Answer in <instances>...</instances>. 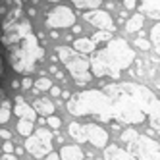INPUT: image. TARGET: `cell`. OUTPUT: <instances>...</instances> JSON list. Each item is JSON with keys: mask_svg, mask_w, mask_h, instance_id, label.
Listing matches in <instances>:
<instances>
[{"mask_svg": "<svg viewBox=\"0 0 160 160\" xmlns=\"http://www.w3.org/2000/svg\"><path fill=\"white\" fill-rule=\"evenodd\" d=\"M135 47L141 48V50H148V48H151V41H147V39H143V37H137V39H135Z\"/></svg>", "mask_w": 160, "mask_h": 160, "instance_id": "cell-25", "label": "cell"}, {"mask_svg": "<svg viewBox=\"0 0 160 160\" xmlns=\"http://www.w3.org/2000/svg\"><path fill=\"white\" fill-rule=\"evenodd\" d=\"M21 89H25V91L33 89V81H31V77H23V79H21Z\"/></svg>", "mask_w": 160, "mask_h": 160, "instance_id": "cell-28", "label": "cell"}, {"mask_svg": "<svg viewBox=\"0 0 160 160\" xmlns=\"http://www.w3.org/2000/svg\"><path fill=\"white\" fill-rule=\"evenodd\" d=\"M156 87H158V89H160V83H156Z\"/></svg>", "mask_w": 160, "mask_h": 160, "instance_id": "cell-42", "label": "cell"}, {"mask_svg": "<svg viewBox=\"0 0 160 160\" xmlns=\"http://www.w3.org/2000/svg\"><path fill=\"white\" fill-rule=\"evenodd\" d=\"M47 25L52 29H66L75 25V14L68 6H56L47 14Z\"/></svg>", "mask_w": 160, "mask_h": 160, "instance_id": "cell-6", "label": "cell"}, {"mask_svg": "<svg viewBox=\"0 0 160 160\" xmlns=\"http://www.w3.org/2000/svg\"><path fill=\"white\" fill-rule=\"evenodd\" d=\"M47 2H60V0H47Z\"/></svg>", "mask_w": 160, "mask_h": 160, "instance_id": "cell-40", "label": "cell"}, {"mask_svg": "<svg viewBox=\"0 0 160 160\" xmlns=\"http://www.w3.org/2000/svg\"><path fill=\"white\" fill-rule=\"evenodd\" d=\"M83 135L85 143H91L95 148L108 147V131L98 123H83Z\"/></svg>", "mask_w": 160, "mask_h": 160, "instance_id": "cell-7", "label": "cell"}, {"mask_svg": "<svg viewBox=\"0 0 160 160\" xmlns=\"http://www.w3.org/2000/svg\"><path fill=\"white\" fill-rule=\"evenodd\" d=\"M54 50L77 87H85L91 83V79L95 77L91 72V60H87L83 54H79L73 47H56Z\"/></svg>", "mask_w": 160, "mask_h": 160, "instance_id": "cell-3", "label": "cell"}, {"mask_svg": "<svg viewBox=\"0 0 160 160\" xmlns=\"http://www.w3.org/2000/svg\"><path fill=\"white\" fill-rule=\"evenodd\" d=\"M158 143H160V141H158Z\"/></svg>", "mask_w": 160, "mask_h": 160, "instance_id": "cell-43", "label": "cell"}, {"mask_svg": "<svg viewBox=\"0 0 160 160\" xmlns=\"http://www.w3.org/2000/svg\"><path fill=\"white\" fill-rule=\"evenodd\" d=\"M68 133H70L73 139L79 143V145H83L85 143V135H83V123H77V122H73V123H70L68 125Z\"/></svg>", "mask_w": 160, "mask_h": 160, "instance_id": "cell-17", "label": "cell"}, {"mask_svg": "<svg viewBox=\"0 0 160 160\" xmlns=\"http://www.w3.org/2000/svg\"><path fill=\"white\" fill-rule=\"evenodd\" d=\"M14 114V108L10 106V102H8V98H4L2 100V108H0V122L2 123H8V120H10V116Z\"/></svg>", "mask_w": 160, "mask_h": 160, "instance_id": "cell-19", "label": "cell"}, {"mask_svg": "<svg viewBox=\"0 0 160 160\" xmlns=\"http://www.w3.org/2000/svg\"><path fill=\"white\" fill-rule=\"evenodd\" d=\"M122 4L125 6V10H135V8H139V6H137V0H122Z\"/></svg>", "mask_w": 160, "mask_h": 160, "instance_id": "cell-27", "label": "cell"}, {"mask_svg": "<svg viewBox=\"0 0 160 160\" xmlns=\"http://www.w3.org/2000/svg\"><path fill=\"white\" fill-rule=\"evenodd\" d=\"M2 160H18V154H16V152H12V154L4 152V154H2Z\"/></svg>", "mask_w": 160, "mask_h": 160, "instance_id": "cell-31", "label": "cell"}, {"mask_svg": "<svg viewBox=\"0 0 160 160\" xmlns=\"http://www.w3.org/2000/svg\"><path fill=\"white\" fill-rule=\"evenodd\" d=\"M83 151L79 145H62L60 148V158L62 160H83Z\"/></svg>", "mask_w": 160, "mask_h": 160, "instance_id": "cell-14", "label": "cell"}, {"mask_svg": "<svg viewBox=\"0 0 160 160\" xmlns=\"http://www.w3.org/2000/svg\"><path fill=\"white\" fill-rule=\"evenodd\" d=\"M156 56L160 58V47H156Z\"/></svg>", "mask_w": 160, "mask_h": 160, "instance_id": "cell-39", "label": "cell"}, {"mask_svg": "<svg viewBox=\"0 0 160 160\" xmlns=\"http://www.w3.org/2000/svg\"><path fill=\"white\" fill-rule=\"evenodd\" d=\"M14 114L19 118H25V120H37V110L33 108L31 104H27L23 97H16V102H14Z\"/></svg>", "mask_w": 160, "mask_h": 160, "instance_id": "cell-9", "label": "cell"}, {"mask_svg": "<svg viewBox=\"0 0 160 160\" xmlns=\"http://www.w3.org/2000/svg\"><path fill=\"white\" fill-rule=\"evenodd\" d=\"M33 125H35V122H33V120H25V118H19L18 120V133L19 135H23L25 137V139H27V137H31L33 135Z\"/></svg>", "mask_w": 160, "mask_h": 160, "instance_id": "cell-16", "label": "cell"}, {"mask_svg": "<svg viewBox=\"0 0 160 160\" xmlns=\"http://www.w3.org/2000/svg\"><path fill=\"white\" fill-rule=\"evenodd\" d=\"M39 41L41 39L33 35L31 23L27 19L4 21L2 44L6 48V60L14 72L27 75L35 70L37 62L44 58V48Z\"/></svg>", "mask_w": 160, "mask_h": 160, "instance_id": "cell-1", "label": "cell"}, {"mask_svg": "<svg viewBox=\"0 0 160 160\" xmlns=\"http://www.w3.org/2000/svg\"><path fill=\"white\" fill-rule=\"evenodd\" d=\"M35 87H37L39 91H50V89H52V81H50L48 77L42 75V77H39L37 81H35Z\"/></svg>", "mask_w": 160, "mask_h": 160, "instance_id": "cell-22", "label": "cell"}, {"mask_svg": "<svg viewBox=\"0 0 160 160\" xmlns=\"http://www.w3.org/2000/svg\"><path fill=\"white\" fill-rule=\"evenodd\" d=\"M2 151L8 152V154H12V152H16V147H14L12 141H4V143H2Z\"/></svg>", "mask_w": 160, "mask_h": 160, "instance_id": "cell-26", "label": "cell"}, {"mask_svg": "<svg viewBox=\"0 0 160 160\" xmlns=\"http://www.w3.org/2000/svg\"><path fill=\"white\" fill-rule=\"evenodd\" d=\"M143 21H145V14H133L128 21H125V31L128 33H137V31H141L143 27Z\"/></svg>", "mask_w": 160, "mask_h": 160, "instance_id": "cell-15", "label": "cell"}, {"mask_svg": "<svg viewBox=\"0 0 160 160\" xmlns=\"http://www.w3.org/2000/svg\"><path fill=\"white\" fill-rule=\"evenodd\" d=\"M93 39H95L97 42H108V41H112L114 37H112V31H97L95 35H93Z\"/></svg>", "mask_w": 160, "mask_h": 160, "instance_id": "cell-23", "label": "cell"}, {"mask_svg": "<svg viewBox=\"0 0 160 160\" xmlns=\"http://www.w3.org/2000/svg\"><path fill=\"white\" fill-rule=\"evenodd\" d=\"M91 72L95 77H112L120 79L122 72L131 68L135 62V52L123 39L114 37L91 54Z\"/></svg>", "mask_w": 160, "mask_h": 160, "instance_id": "cell-2", "label": "cell"}, {"mask_svg": "<svg viewBox=\"0 0 160 160\" xmlns=\"http://www.w3.org/2000/svg\"><path fill=\"white\" fill-rule=\"evenodd\" d=\"M87 160H98V158H87Z\"/></svg>", "mask_w": 160, "mask_h": 160, "instance_id": "cell-41", "label": "cell"}, {"mask_svg": "<svg viewBox=\"0 0 160 160\" xmlns=\"http://www.w3.org/2000/svg\"><path fill=\"white\" fill-rule=\"evenodd\" d=\"M42 160H62V158H60V152H50L48 156H44Z\"/></svg>", "mask_w": 160, "mask_h": 160, "instance_id": "cell-29", "label": "cell"}, {"mask_svg": "<svg viewBox=\"0 0 160 160\" xmlns=\"http://www.w3.org/2000/svg\"><path fill=\"white\" fill-rule=\"evenodd\" d=\"M10 85H12V89H18V87H21V81H18V79H12V81H10Z\"/></svg>", "mask_w": 160, "mask_h": 160, "instance_id": "cell-34", "label": "cell"}, {"mask_svg": "<svg viewBox=\"0 0 160 160\" xmlns=\"http://www.w3.org/2000/svg\"><path fill=\"white\" fill-rule=\"evenodd\" d=\"M52 141H54V135H52V129H47L42 125V128L35 129L31 137L25 139V151L29 154H33L35 158H44L52 152Z\"/></svg>", "mask_w": 160, "mask_h": 160, "instance_id": "cell-4", "label": "cell"}, {"mask_svg": "<svg viewBox=\"0 0 160 160\" xmlns=\"http://www.w3.org/2000/svg\"><path fill=\"white\" fill-rule=\"evenodd\" d=\"M23 151H25V147H23V148H19V147H18V148H16V154H18V156H19V154H23Z\"/></svg>", "mask_w": 160, "mask_h": 160, "instance_id": "cell-38", "label": "cell"}, {"mask_svg": "<svg viewBox=\"0 0 160 160\" xmlns=\"http://www.w3.org/2000/svg\"><path fill=\"white\" fill-rule=\"evenodd\" d=\"M139 10L147 18L160 21V0H139Z\"/></svg>", "mask_w": 160, "mask_h": 160, "instance_id": "cell-11", "label": "cell"}, {"mask_svg": "<svg viewBox=\"0 0 160 160\" xmlns=\"http://www.w3.org/2000/svg\"><path fill=\"white\" fill-rule=\"evenodd\" d=\"M72 31H73V35H79V33H81V25H77V23H75V25L72 27Z\"/></svg>", "mask_w": 160, "mask_h": 160, "instance_id": "cell-35", "label": "cell"}, {"mask_svg": "<svg viewBox=\"0 0 160 160\" xmlns=\"http://www.w3.org/2000/svg\"><path fill=\"white\" fill-rule=\"evenodd\" d=\"M102 160H137L128 148H122L118 145H108L104 148V158Z\"/></svg>", "mask_w": 160, "mask_h": 160, "instance_id": "cell-10", "label": "cell"}, {"mask_svg": "<svg viewBox=\"0 0 160 160\" xmlns=\"http://www.w3.org/2000/svg\"><path fill=\"white\" fill-rule=\"evenodd\" d=\"M128 151L137 160H160V143H156L147 133H139L131 143H128Z\"/></svg>", "mask_w": 160, "mask_h": 160, "instance_id": "cell-5", "label": "cell"}, {"mask_svg": "<svg viewBox=\"0 0 160 160\" xmlns=\"http://www.w3.org/2000/svg\"><path fill=\"white\" fill-rule=\"evenodd\" d=\"M27 14H29L31 18H35V14H37V10H35V8H29V10H27Z\"/></svg>", "mask_w": 160, "mask_h": 160, "instance_id": "cell-37", "label": "cell"}, {"mask_svg": "<svg viewBox=\"0 0 160 160\" xmlns=\"http://www.w3.org/2000/svg\"><path fill=\"white\" fill-rule=\"evenodd\" d=\"M104 2V0H72V4L77 10H98V6Z\"/></svg>", "mask_w": 160, "mask_h": 160, "instance_id": "cell-18", "label": "cell"}, {"mask_svg": "<svg viewBox=\"0 0 160 160\" xmlns=\"http://www.w3.org/2000/svg\"><path fill=\"white\" fill-rule=\"evenodd\" d=\"M50 39H60V35H58V31H56V29H52L50 31V35H48Z\"/></svg>", "mask_w": 160, "mask_h": 160, "instance_id": "cell-36", "label": "cell"}, {"mask_svg": "<svg viewBox=\"0 0 160 160\" xmlns=\"http://www.w3.org/2000/svg\"><path fill=\"white\" fill-rule=\"evenodd\" d=\"M148 37H151V42L154 44V47H160V21H156V23L151 27Z\"/></svg>", "mask_w": 160, "mask_h": 160, "instance_id": "cell-20", "label": "cell"}, {"mask_svg": "<svg viewBox=\"0 0 160 160\" xmlns=\"http://www.w3.org/2000/svg\"><path fill=\"white\" fill-rule=\"evenodd\" d=\"M50 95H52V97H60V95H62V91H60L58 87H52V89H50Z\"/></svg>", "mask_w": 160, "mask_h": 160, "instance_id": "cell-32", "label": "cell"}, {"mask_svg": "<svg viewBox=\"0 0 160 160\" xmlns=\"http://www.w3.org/2000/svg\"><path fill=\"white\" fill-rule=\"evenodd\" d=\"M47 123H48V128H50V129H60L62 120H60L58 116H48V118H47Z\"/></svg>", "mask_w": 160, "mask_h": 160, "instance_id": "cell-24", "label": "cell"}, {"mask_svg": "<svg viewBox=\"0 0 160 160\" xmlns=\"http://www.w3.org/2000/svg\"><path fill=\"white\" fill-rule=\"evenodd\" d=\"M33 108H35V110H37V114H41L42 118H48V116H52V114H54V110H56L54 102H52L50 98H42V97H39V98H35V100H33Z\"/></svg>", "mask_w": 160, "mask_h": 160, "instance_id": "cell-13", "label": "cell"}, {"mask_svg": "<svg viewBox=\"0 0 160 160\" xmlns=\"http://www.w3.org/2000/svg\"><path fill=\"white\" fill-rule=\"evenodd\" d=\"M97 41L95 39H87V37H79V39H73V44L72 47L79 52V54H83V56H87V54H93L95 50H97Z\"/></svg>", "mask_w": 160, "mask_h": 160, "instance_id": "cell-12", "label": "cell"}, {"mask_svg": "<svg viewBox=\"0 0 160 160\" xmlns=\"http://www.w3.org/2000/svg\"><path fill=\"white\" fill-rule=\"evenodd\" d=\"M72 97H73V95L70 93V91H62V100H70Z\"/></svg>", "mask_w": 160, "mask_h": 160, "instance_id": "cell-33", "label": "cell"}, {"mask_svg": "<svg viewBox=\"0 0 160 160\" xmlns=\"http://www.w3.org/2000/svg\"><path fill=\"white\" fill-rule=\"evenodd\" d=\"M0 135H2L4 141H10V139H12V133H10L8 129H2V131H0Z\"/></svg>", "mask_w": 160, "mask_h": 160, "instance_id": "cell-30", "label": "cell"}, {"mask_svg": "<svg viewBox=\"0 0 160 160\" xmlns=\"http://www.w3.org/2000/svg\"><path fill=\"white\" fill-rule=\"evenodd\" d=\"M83 19L89 21L91 25H95L97 29L100 31H116V25L118 23H114V19L108 12H104V10H89V12L83 14Z\"/></svg>", "mask_w": 160, "mask_h": 160, "instance_id": "cell-8", "label": "cell"}, {"mask_svg": "<svg viewBox=\"0 0 160 160\" xmlns=\"http://www.w3.org/2000/svg\"><path fill=\"white\" fill-rule=\"evenodd\" d=\"M137 135H139V131H137V129H131V128H128V129H123V131H122L120 139H122V141H123L125 145H128V143H131V141L135 139Z\"/></svg>", "mask_w": 160, "mask_h": 160, "instance_id": "cell-21", "label": "cell"}]
</instances>
